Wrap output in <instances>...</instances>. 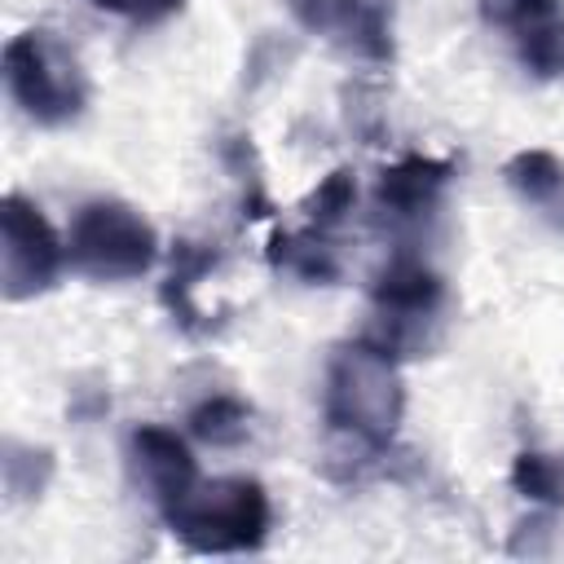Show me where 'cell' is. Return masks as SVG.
<instances>
[{
  "label": "cell",
  "instance_id": "cell-8",
  "mask_svg": "<svg viewBox=\"0 0 564 564\" xmlns=\"http://www.w3.org/2000/svg\"><path fill=\"white\" fill-rule=\"evenodd\" d=\"M476 9L524 75L564 79V0H476Z\"/></svg>",
  "mask_w": 564,
  "mask_h": 564
},
{
  "label": "cell",
  "instance_id": "cell-3",
  "mask_svg": "<svg viewBox=\"0 0 564 564\" xmlns=\"http://www.w3.org/2000/svg\"><path fill=\"white\" fill-rule=\"evenodd\" d=\"M13 106L40 128H66L88 106V75L79 57L44 26L18 31L0 57Z\"/></svg>",
  "mask_w": 564,
  "mask_h": 564
},
{
  "label": "cell",
  "instance_id": "cell-1",
  "mask_svg": "<svg viewBox=\"0 0 564 564\" xmlns=\"http://www.w3.org/2000/svg\"><path fill=\"white\" fill-rule=\"evenodd\" d=\"M401 357H392L375 339H348L330 352L322 379V419L330 436H339L357 458H375L397 441L405 419V383Z\"/></svg>",
  "mask_w": 564,
  "mask_h": 564
},
{
  "label": "cell",
  "instance_id": "cell-15",
  "mask_svg": "<svg viewBox=\"0 0 564 564\" xmlns=\"http://www.w3.org/2000/svg\"><path fill=\"white\" fill-rule=\"evenodd\" d=\"M247 427H251V405L229 392H216L189 410V432L207 445H238Z\"/></svg>",
  "mask_w": 564,
  "mask_h": 564
},
{
  "label": "cell",
  "instance_id": "cell-14",
  "mask_svg": "<svg viewBox=\"0 0 564 564\" xmlns=\"http://www.w3.org/2000/svg\"><path fill=\"white\" fill-rule=\"evenodd\" d=\"M511 489L538 507H564V454L520 449L511 458Z\"/></svg>",
  "mask_w": 564,
  "mask_h": 564
},
{
  "label": "cell",
  "instance_id": "cell-5",
  "mask_svg": "<svg viewBox=\"0 0 564 564\" xmlns=\"http://www.w3.org/2000/svg\"><path fill=\"white\" fill-rule=\"evenodd\" d=\"M370 304H375V326L366 330V339L383 344L392 357H419L427 348V330L441 322L445 282L427 260L397 251L375 269Z\"/></svg>",
  "mask_w": 564,
  "mask_h": 564
},
{
  "label": "cell",
  "instance_id": "cell-10",
  "mask_svg": "<svg viewBox=\"0 0 564 564\" xmlns=\"http://www.w3.org/2000/svg\"><path fill=\"white\" fill-rule=\"evenodd\" d=\"M128 458H132V471H137L145 498L159 511L172 507L198 480V463H194V449L185 445V436H176L172 427H159V423L132 427Z\"/></svg>",
  "mask_w": 564,
  "mask_h": 564
},
{
  "label": "cell",
  "instance_id": "cell-4",
  "mask_svg": "<svg viewBox=\"0 0 564 564\" xmlns=\"http://www.w3.org/2000/svg\"><path fill=\"white\" fill-rule=\"evenodd\" d=\"M159 260L154 225L123 198H88L66 229V264L88 282H132Z\"/></svg>",
  "mask_w": 564,
  "mask_h": 564
},
{
  "label": "cell",
  "instance_id": "cell-2",
  "mask_svg": "<svg viewBox=\"0 0 564 564\" xmlns=\"http://www.w3.org/2000/svg\"><path fill=\"white\" fill-rule=\"evenodd\" d=\"M167 533L194 555H242L264 546L273 507L260 480L251 476H216L194 480L172 507L159 511Z\"/></svg>",
  "mask_w": 564,
  "mask_h": 564
},
{
  "label": "cell",
  "instance_id": "cell-7",
  "mask_svg": "<svg viewBox=\"0 0 564 564\" xmlns=\"http://www.w3.org/2000/svg\"><path fill=\"white\" fill-rule=\"evenodd\" d=\"M291 18L335 44L339 53L370 62V66H392L397 57V0H286Z\"/></svg>",
  "mask_w": 564,
  "mask_h": 564
},
{
  "label": "cell",
  "instance_id": "cell-6",
  "mask_svg": "<svg viewBox=\"0 0 564 564\" xmlns=\"http://www.w3.org/2000/svg\"><path fill=\"white\" fill-rule=\"evenodd\" d=\"M66 264V242L48 225V216L18 189L0 203V295L9 304L35 300L57 286Z\"/></svg>",
  "mask_w": 564,
  "mask_h": 564
},
{
  "label": "cell",
  "instance_id": "cell-12",
  "mask_svg": "<svg viewBox=\"0 0 564 564\" xmlns=\"http://www.w3.org/2000/svg\"><path fill=\"white\" fill-rule=\"evenodd\" d=\"M216 260H220V251L207 247V242H194V238H176L172 251H167V278H163V286H159V300H163L167 317H172L185 335H203V330H207L194 291H198V278H207V273L216 269Z\"/></svg>",
  "mask_w": 564,
  "mask_h": 564
},
{
  "label": "cell",
  "instance_id": "cell-17",
  "mask_svg": "<svg viewBox=\"0 0 564 564\" xmlns=\"http://www.w3.org/2000/svg\"><path fill=\"white\" fill-rule=\"evenodd\" d=\"M101 13H115L123 22H137V26H154V22H167L172 13L185 9V0H93Z\"/></svg>",
  "mask_w": 564,
  "mask_h": 564
},
{
  "label": "cell",
  "instance_id": "cell-16",
  "mask_svg": "<svg viewBox=\"0 0 564 564\" xmlns=\"http://www.w3.org/2000/svg\"><path fill=\"white\" fill-rule=\"evenodd\" d=\"M352 203H357V181H352V172L348 167H335V172H326L322 181H317V189L304 198V216H308V229H322V234H330L348 212H352Z\"/></svg>",
  "mask_w": 564,
  "mask_h": 564
},
{
  "label": "cell",
  "instance_id": "cell-13",
  "mask_svg": "<svg viewBox=\"0 0 564 564\" xmlns=\"http://www.w3.org/2000/svg\"><path fill=\"white\" fill-rule=\"evenodd\" d=\"M269 264L278 269V273H291V278H300V282H308V286H330V282H339V256H335V247H330V238L322 234V229H300V234H291V229H273V238H269Z\"/></svg>",
  "mask_w": 564,
  "mask_h": 564
},
{
  "label": "cell",
  "instance_id": "cell-11",
  "mask_svg": "<svg viewBox=\"0 0 564 564\" xmlns=\"http://www.w3.org/2000/svg\"><path fill=\"white\" fill-rule=\"evenodd\" d=\"M502 181L507 189L529 207L538 212L551 229H564V159L542 150V145H529V150H516L507 163H502Z\"/></svg>",
  "mask_w": 564,
  "mask_h": 564
},
{
  "label": "cell",
  "instance_id": "cell-9",
  "mask_svg": "<svg viewBox=\"0 0 564 564\" xmlns=\"http://www.w3.org/2000/svg\"><path fill=\"white\" fill-rule=\"evenodd\" d=\"M449 181H454V159L401 154L375 181V212L392 229H419L436 216Z\"/></svg>",
  "mask_w": 564,
  "mask_h": 564
}]
</instances>
